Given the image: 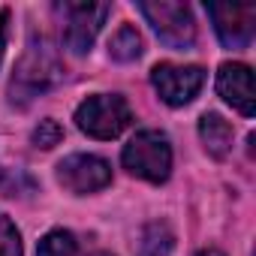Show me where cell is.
Wrapping results in <instances>:
<instances>
[{
	"mask_svg": "<svg viewBox=\"0 0 256 256\" xmlns=\"http://www.w3.org/2000/svg\"><path fill=\"white\" fill-rule=\"evenodd\" d=\"M151 84L157 88L160 100L169 106H187L205 84L202 66H175V64H157L151 70Z\"/></svg>",
	"mask_w": 256,
	"mask_h": 256,
	"instance_id": "ba28073f",
	"label": "cell"
},
{
	"mask_svg": "<svg viewBox=\"0 0 256 256\" xmlns=\"http://www.w3.org/2000/svg\"><path fill=\"white\" fill-rule=\"evenodd\" d=\"M172 244H175V238H172V232H169L166 223H148L142 229L136 256H169Z\"/></svg>",
	"mask_w": 256,
	"mask_h": 256,
	"instance_id": "8fae6325",
	"label": "cell"
},
{
	"mask_svg": "<svg viewBox=\"0 0 256 256\" xmlns=\"http://www.w3.org/2000/svg\"><path fill=\"white\" fill-rule=\"evenodd\" d=\"M139 10L148 18V24L154 28V34L160 36L163 46H169L175 52L193 48L196 24H193V12H190L187 4H178V0H142Z\"/></svg>",
	"mask_w": 256,
	"mask_h": 256,
	"instance_id": "277c9868",
	"label": "cell"
},
{
	"mask_svg": "<svg viewBox=\"0 0 256 256\" xmlns=\"http://www.w3.org/2000/svg\"><path fill=\"white\" fill-rule=\"evenodd\" d=\"M60 82V64L46 40H34L12 76V100H34Z\"/></svg>",
	"mask_w": 256,
	"mask_h": 256,
	"instance_id": "7a4b0ae2",
	"label": "cell"
},
{
	"mask_svg": "<svg viewBox=\"0 0 256 256\" xmlns=\"http://www.w3.org/2000/svg\"><path fill=\"white\" fill-rule=\"evenodd\" d=\"M199 136H202V145L211 157L223 160L229 151H232V139H235V130L232 124L223 120L217 112H205L199 118Z\"/></svg>",
	"mask_w": 256,
	"mask_h": 256,
	"instance_id": "30bf717a",
	"label": "cell"
},
{
	"mask_svg": "<svg viewBox=\"0 0 256 256\" xmlns=\"http://www.w3.org/2000/svg\"><path fill=\"white\" fill-rule=\"evenodd\" d=\"M130 120H133V112L120 94H96L76 108L78 130L94 139H118L130 126Z\"/></svg>",
	"mask_w": 256,
	"mask_h": 256,
	"instance_id": "3957f363",
	"label": "cell"
},
{
	"mask_svg": "<svg viewBox=\"0 0 256 256\" xmlns=\"http://www.w3.org/2000/svg\"><path fill=\"white\" fill-rule=\"evenodd\" d=\"M64 22V42L72 54H88L102 22L108 18V4H60L58 6Z\"/></svg>",
	"mask_w": 256,
	"mask_h": 256,
	"instance_id": "5b68a950",
	"label": "cell"
},
{
	"mask_svg": "<svg viewBox=\"0 0 256 256\" xmlns=\"http://www.w3.org/2000/svg\"><path fill=\"white\" fill-rule=\"evenodd\" d=\"M120 160H124V169L130 175L145 178L151 184H163L172 172V145H169L166 133L142 130L126 142Z\"/></svg>",
	"mask_w": 256,
	"mask_h": 256,
	"instance_id": "6da1fadb",
	"label": "cell"
},
{
	"mask_svg": "<svg viewBox=\"0 0 256 256\" xmlns=\"http://www.w3.org/2000/svg\"><path fill=\"white\" fill-rule=\"evenodd\" d=\"M36 256H78V244H76L72 232L54 229V232H48V235L40 241Z\"/></svg>",
	"mask_w": 256,
	"mask_h": 256,
	"instance_id": "4fadbf2b",
	"label": "cell"
},
{
	"mask_svg": "<svg viewBox=\"0 0 256 256\" xmlns=\"http://www.w3.org/2000/svg\"><path fill=\"white\" fill-rule=\"evenodd\" d=\"M108 54L114 60H120V64H130V60L142 58V36H139V30L130 28V24H124L108 42Z\"/></svg>",
	"mask_w": 256,
	"mask_h": 256,
	"instance_id": "7c38bea8",
	"label": "cell"
},
{
	"mask_svg": "<svg viewBox=\"0 0 256 256\" xmlns=\"http://www.w3.org/2000/svg\"><path fill=\"white\" fill-rule=\"evenodd\" d=\"M6 18H10V12L4 10L0 12V60H4V48H6Z\"/></svg>",
	"mask_w": 256,
	"mask_h": 256,
	"instance_id": "2e32d148",
	"label": "cell"
},
{
	"mask_svg": "<svg viewBox=\"0 0 256 256\" xmlns=\"http://www.w3.org/2000/svg\"><path fill=\"white\" fill-rule=\"evenodd\" d=\"M196 256H223V253H220V250H214V247H208V250H199Z\"/></svg>",
	"mask_w": 256,
	"mask_h": 256,
	"instance_id": "e0dca14e",
	"label": "cell"
},
{
	"mask_svg": "<svg viewBox=\"0 0 256 256\" xmlns=\"http://www.w3.org/2000/svg\"><path fill=\"white\" fill-rule=\"evenodd\" d=\"M58 181L78 196L96 193L112 184V166L94 154H70L66 160L58 163Z\"/></svg>",
	"mask_w": 256,
	"mask_h": 256,
	"instance_id": "52a82bcc",
	"label": "cell"
},
{
	"mask_svg": "<svg viewBox=\"0 0 256 256\" xmlns=\"http://www.w3.org/2000/svg\"><path fill=\"white\" fill-rule=\"evenodd\" d=\"M0 256H22V235L6 214H0Z\"/></svg>",
	"mask_w": 256,
	"mask_h": 256,
	"instance_id": "5bb4252c",
	"label": "cell"
},
{
	"mask_svg": "<svg viewBox=\"0 0 256 256\" xmlns=\"http://www.w3.org/2000/svg\"><path fill=\"white\" fill-rule=\"evenodd\" d=\"M60 139H64V130H60V124L52 120V118L40 120V126L34 130V145L36 148H54V145H60Z\"/></svg>",
	"mask_w": 256,
	"mask_h": 256,
	"instance_id": "9a60e30c",
	"label": "cell"
},
{
	"mask_svg": "<svg viewBox=\"0 0 256 256\" xmlns=\"http://www.w3.org/2000/svg\"><path fill=\"white\" fill-rule=\"evenodd\" d=\"M217 94L238 108L241 114H253L256 112V96H253V72L244 64H223L217 70Z\"/></svg>",
	"mask_w": 256,
	"mask_h": 256,
	"instance_id": "9c48e42d",
	"label": "cell"
},
{
	"mask_svg": "<svg viewBox=\"0 0 256 256\" xmlns=\"http://www.w3.org/2000/svg\"><path fill=\"white\" fill-rule=\"evenodd\" d=\"M220 42L226 48H244L253 40L256 28V4H208L205 6Z\"/></svg>",
	"mask_w": 256,
	"mask_h": 256,
	"instance_id": "8992f818",
	"label": "cell"
}]
</instances>
